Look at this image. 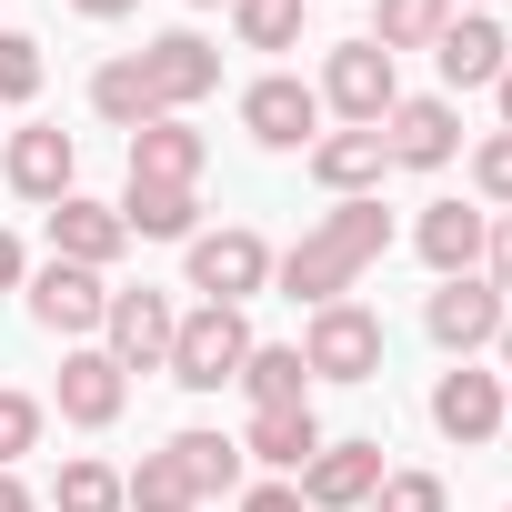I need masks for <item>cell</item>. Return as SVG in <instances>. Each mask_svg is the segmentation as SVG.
I'll use <instances>...</instances> for the list:
<instances>
[{"mask_svg":"<svg viewBox=\"0 0 512 512\" xmlns=\"http://www.w3.org/2000/svg\"><path fill=\"white\" fill-rule=\"evenodd\" d=\"M382 251H392V211H382V191H362V201H332V211L282 251L272 282L322 312V302H352V292H362V272L382 262Z\"/></svg>","mask_w":512,"mask_h":512,"instance_id":"obj_1","label":"cell"},{"mask_svg":"<svg viewBox=\"0 0 512 512\" xmlns=\"http://www.w3.org/2000/svg\"><path fill=\"white\" fill-rule=\"evenodd\" d=\"M241 362H251V322H241L231 302H191L161 372H171L181 392H221V382H241Z\"/></svg>","mask_w":512,"mask_h":512,"instance_id":"obj_2","label":"cell"},{"mask_svg":"<svg viewBox=\"0 0 512 512\" xmlns=\"http://www.w3.org/2000/svg\"><path fill=\"white\" fill-rule=\"evenodd\" d=\"M382 312L372 302H322L312 322H302V372L312 382H372L382 372Z\"/></svg>","mask_w":512,"mask_h":512,"instance_id":"obj_3","label":"cell"},{"mask_svg":"<svg viewBox=\"0 0 512 512\" xmlns=\"http://www.w3.org/2000/svg\"><path fill=\"white\" fill-rule=\"evenodd\" d=\"M262 282H272V241H262V231H241V221H231V231H191V282H181V292L241 312Z\"/></svg>","mask_w":512,"mask_h":512,"instance_id":"obj_4","label":"cell"},{"mask_svg":"<svg viewBox=\"0 0 512 512\" xmlns=\"http://www.w3.org/2000/svg\"><path fill=\"white\" fill-rule=\"evenodd\" d=\"M322 111H342V131H382V111L402 101V81H392V51H372V41H342L332 61H322Z\"/></svg>","mask_w":512,"mask_h":512,"instance_id":"obj_5","label":"cell"},{"mask_svg":"<svg viewBox=\"0 0 512 512\" xmlns=\"http://www.w3.org/2000/svg\"><path fill=\"white\" fill-rule=\"evenodd\" d=\"M502 322H512V302H502V292H492L482 272H452V282H442V292L422 302V332H432V342H442L452 362L492 352V342H502Z\"/></svg>","mask_w":512,"mask_h":512,"instance_id":"obj_6","label":"cell"},{"mask_svg":"<svg viewBox=\"0 0 512 512\" xmlns=\"http://www.w3.org/2000/svg\"><path fill=\"white\" fill-rule=\"evenodd\" d=\"M171 332H181V302L171 292H111V312H101V352L121 362V372H161L171 362Z\"/></svg>","mask_w":512,"mask_h":512,"instance_id":"obj_7","label":"cell"},{"mask_svg":"<svg viewBox=\"0 0 512 512\" xmlns=\"http://www.w3.org/2000/svg\"><path fill=\"white\" fill-rule=\"evenodd\" d=\"M141 81H151L161 121H181L191 101H211V91H221V51H211L201 31H161V41H141Z\"/></svg>","mask_w":512,"mask_h":512,"instance_id":"obj_8","label":"cell"},{"mask_svg":"<svg viewBox=\"0 0 512 512\" xmlns=\"http://www.w3.org/2000/svg\"><path fill=\"white\" fill-rule=\"evenodd\" d=\"M241 131L262 141V151H312V141H322V91L292 81V71L251 81V91H241Z\"/></svg>","mask_w":512,"mask_h":512,"instance_id":"obj_9","label":"cell"},{"mask_svg":"<svg viewBox=\"0 0 512 512\" xmlns=\"http://www.w3.org/2000/svg\"><path fill=\"white\" fill-rule=\"evenodd\" d=\"M382 151H392V171H442V161L462 151V111H452V91L392 101V111H382Z\"/></svg>","mask_w":512,"mask_h":512,"instance_id":"obj_10","label":"cell"},{"mask_svg":"<svg viewBox=\"0 0 512 512\" xmlns=\"http://www.w3.org/2000/svg\"><path fill=\"white\" fill-rule=\"evenodd\" d=\"M101 312H111V282H101V272H81V262H41V272H31V322H41L51 342H91Z\"/></svg>","mask_w":512,"mask_h":512,"instance_id":"obj_11","label":"cell"},{"mask_svg":"<svg viewBox=\"0 0 512 512\" xmlns=\"http://www.w3.org/2000/svg\"><path fill=\"white\" fill-rule=\"evenodd\" d=\"M382 472H392L382 442H322L292 482H302V512H362V502L382 492Z\"/></svg>","mask_w":512,"mask_h":512,"instance_id":"obj_12","label":"cell"},{"mask_svg":"<svg viewBox=\"0 0 512 512\" xmlns=\"http://www.w3.org/2000/svg\"><path fill=\"white\" fill-rule=\"evenodd\" d=\"M121 402H131V372H121L101 342H71V352H61V422L111 432V422H121Z\"/></svg>","mask_w":512,"mask_h":512,"instance_id":"obj_13","label":"cell"},{"mask_svg":"<svg viewBox=\"0 0 512 512\" xmlns=\"http://www.w3.org/2000/svg\"><path fill=\"white\" fill-rule=\"evenodd\" d=\"M432 432L442 442H492L502 432V372H482V362H452L442 382H432Z\"/></svg>","mask_w":512,"mask_h":512,"instance_id":"obj_14","label":"cell"},{"mask_svg":"<svg viewBox=\"0 0 512 512\" xmlns=\"http://www.w3.org/2000/svg\"><path fill=\"white\" fill-rule=\"evenodd\" d=\"M121 251H131V231H121V211H111V201H91V191H61V201H51V262L111 272Z\"/></svg>","mask_w":512,"mask_h":512,"instance_id":"obj_15","label":"cell"},{"mask_svg":"<svg viewBox=\"0 0 512 512\" xmlns=\"http://www.w3.org/2000/svg\"><path fill=\"white\" fill-rule=\"evenodd\" d=\"M0 171H11V191L21 201H61V191H81V141L71 131H51V121H31V131H11V161H0Z\"/></svg>","mask_w":512,"mask_h":512,"instance_id":"obj_16","label":"cell"},{"mask_svg":"<svg viewBox=\"0 0 512 512\" xmlns=\"http://www.w3.org/2000/svg\"><path fill=\"white\" fill-rule=\"evenodd\" d=\"M482 241H492V211H472V201H422V221H412V251L452 282V272H482Z\"/></svg>","mask_w":512,"mask_h":512,"instance_id":"obj_17","label":"cell"},{"mask_svg":"<svg viewBox=\"0 0 512 512\" xmlns=\"http://www.w3.org/2000/svg\"><path fill=\"white\" fill-rule=\"evenodd\" d=\"M432 61H442V81H452V91H492V81H502V61H512V41H502V21H492V11H452V31L432 41Z\"/></svg>","mask_w":512,"mask_h":512,"instance_id":"obj_18","label":"cell"},{"mask_svg":"<svg viewBox=\"0 0 512 512\" xmlns=\"http://www.w3.org/2000/svg\"><path fill=\"white\" fill-rule=\"evenodd\" d=\"M322 452V412L312 402H282V412H251V432H241V462H262L272 482H292L302 462Z\"/></svg>","mask_w":512,"mask_h":512,"instance_id":"obj_19","label":"cell"},{"mask_svg":"<svg viewBox=\"0 0 512 512\" xmlns=\"http://www.w3.org/2000/svg\"><path fill=\"white\" fill-rule=\"evenodd\" d=\"M302 161H312V181H322L332 201H362V191H382V171H392L382 131H322Z\"/></svg>","mask_w":512,"mask_h":512,"instance_id":"obj_20","label":"cell"},{"mask_svg":"<svg viewBox=\"0 0 512 512\" xmlns=\"http://www.w3.org/2000/svg\"><path fill=\"white\" fill-rule=\"evenodd\" d=\"M111 211H121L131 241H191L201 231V191H181V181H131Z\"/></svg>","mask_w":512,"mask_h":512,"instance_id":"obj_21","label":"cell"},{"mask_svg":"<svg viewBox=\"0 0 512 512\" xmlns=\"http://www.w3.org/2000/svg\"><path fill=\"white\" fill-rule=\"evenodd\" d=\"M161 452L181 462L191 502H221V492H241V482H251V462H241V442H231V432H201V422H191V432H171Z\"/></svg>","mask_w":512,"mask_h":512,"instance_id":"obj_22","label":"cell"},{"mask_svg":"<svg viewBox=\"0 0 512 512\" xmlns=\"http://www.w3.org/2000/svg\"><path fill=\"white\" fill-rule=\"evenodd\" d=\"M201 131L191 121H141L131 131V181H181V191H201Z\"/></svg>","mask_w":512,"mask_h":512,"instance_id":"obj_23","label":"cell"},{"mask_svg":"<svg viewBox=\"0 0 512 512\" xmlns=\"http://www.w3.org/2000/svg\"><path fill=\"white\" fill-rule=\"evenodd\" d=\"M241 392H251V412H282V402H312L302 342H251V362H241Z\"/></svg>","mask_w":512,"mask_h":512,"instance_id":"obj_24","label":"cell"},{"mask_svg":"<svg viewBox=\"0 0 512 512\" xmlns=\"http://www.w3.org/2000/svg\"><path fill=\"white\" fill-rule=\"evenodd\" d=\"M91 111H101L111 131L161 121V101H151V81H141V51H121V61H101V71H91Z\"/></svg>","mask_w":512,"mask_h":512,"instance_id":"obj_25","label":"cell"},{"mask_svg":"<svg viewBox=\"0 0 512 512\" xmlns=\"http://www.w3.org/2000/svg\"><path fill=\"white\" fill-rule=\"evenodd\" d=\"M442 31H452V0H382V21H372V31H362V41H372V51H392V61H402V51H432V41H442Z\"/></svg>","mask_w":512,"mask_h":512,"instance_id":"obj_26","label":"cell"},{"mask_svg":"<svg viewBox=\"0 0 512 512\" xmlns=\"http://www.w3.org/2000/svg\"><path fill=\"white\" fill-rule=\"evenodd\" d=\"M121 512H201V502H191V482H181L171 452H141V462L121 472Z\"/></svg>","mask_w":512,"mask_h":512,"instance_id":"obj_27","label":"cell"},{"mask_svg":"<svg viewBox=\"0 0 512 512\" xmlns=\"http://www.w3.org/2000/svg\"><path fill=\"white\" fill-rule=\"evenodd\" d=\"M302 11L312 0H231V31L241 51H302Z\"/></svg>","mask_w":512,"mask_h":512,"instance_id":"obj_28","label":"cell"},{"mask_svg":"<svg viewBox=\"0 0 512 512\" xmlns=\"http://www.w3.org/2000/svg\"><path fill=\"white\" fill-rule=\"evenodd\" d=\"M51 512H121V472H111V462H61Z\"/></svg>","mask_w":512,"mask_h":512,"instance_id":"obj_29","label":"cell"},{"mask_svg":"<svg viewBox=\"0 0 512 512\" xmlns=\"http://www.w3.org/2000/svg\"><path fill=\"white\" fill-rule=\"evenodd\" d=\"M362 512H452V492H442V472H382V492Z\"/></svg>","mask_w":512,"mask_h":512,"instance_id":"obj_30","label":"cell"},{"mask_svg":"<svg viewBox=\"0 0 512 512\" xmlns=\"http://www.w3.org/2000/svg\"><path fill=\"white\" fill-rule=\"evenodd\" d=\"M31 442H41V402L31 392H0V472H21Z\"/></svg>","mask_w":512,"mask_h":512,"instance_id":"obj_31","label":"cell"},{"mask_svg":"<svg viewBox=\"0 0 512 512\" xmlns=\"http://www.w3.org/2000/svg\"><path fill=\"white\" fill-rule=\"evenodd\" d=\"M31 91H41V41L0 31V101H31Z\"/></svg>","mask_w":512,"mask_h":512,"instance_id":"obj_32","label":"cell"},{"mask_svg":"<svg viewBox=\"0 0 512 512\" xmlns=\"http://www.w3.org/2000/svg\"><path fill=\"white\" fill-rule=\"evenodd\" d=\"M472 191H482L492 211H512V131H492V141L472 151Z\"/></svg>","mask_w":512,"mask_h":512,"instance_id":"obj_33","label":"cell"},{"mask_svg":"<svg viewBox=\"0 0 512 512\" xmlns=\"http://www.w3.org/2000/svg\"><path fill=\"white\" fill-rule=\"evenodd\" d=\"M482 282L512 302V211H492V241H482Z\"/></svg>","mask_w":512,"mask_h":512,"instance_id":"obj_34","label":"cell"},{"mask_svg":"<svg viewBox=\"0 0 512 512\" xmlns=\"http://www.w3.org/2000/svg\"><path fill=\"white\" fill-rule=\"evenodd\" d=\"M241 512H302V482H241Z\"/></svg>","mask_w":512,"mask_h":512,"instance_id":"obj_35","label":"cell"},{"mask_svg":"<svg viewBox=\"0 0 512 512\" xmlns=\"http://www.w3.org/2000/svg\"><path fill=\"white\" fill-rule=\"evenodd\" d=\"M21 282H31V262H21V241L0 231V292H21Z\"/></svg>","mask_w":512,"mask_h":512,"instance_id":"obj_36","label":"cell"},{"mask_svg":"<svg viewBox=\"0 0 512 512\" xmlns=\"http://www.w3.org/2000/svg\"><path fill=\"white\" fill-rule=\"evenodd\" d=\"M0 512H41V502H31V482H21V472H0Z\"/></svg>","mask_w":512,"mask_h":512,"instance_id":"obj_37","label":"cell"},{"mask_svg":"<svg viewBox=\"0 0 512 512\" xmlns=\"http://www.w3.org/2000/svg\"><path fill=\"white\" fill-rule=\"evenodd\" d=\"M81 21H121V11H141V0H71Z\"/></svg>","mask_w":512,"mask_h":512,"instance_id":"obj_38","label":"cell"},{"mask_svg":"<svg viewBox=\"0 0 512 512\" xmlns=\"http://www.w3.org/2000/svg\"><path fill=\"white\" fill-rule=\"evenodd\" d=\"M492 101H502V131H512V61H502V81H492Z\"/></svg>","mask_w":512,"mask_h":512,"instance_id":"obj_39","label":"cell"},{"mask_svg":"<svg viewBox=\"0 0 512 512\" xmlns=\"http://www.w3.org/2000/svg\"><path fill=\"white\" fill-rule=\"evenodd\" d=\"M492 352H502V372H512V322H502V342H492Z\"/></svg>","mask_w":512,"mask_h":512,"instance_id":"obj_40","label":"cell"},{"mask_svg":"<svg viewBox=\"0 0 512 512\" xmlns=\"http://www.w3.org/2000/svg\"><path fill=\"white\" fill-rule=\"evenodd\" d=\"M191 11H221V0H191Z\"/></svg>","mask_w":512,"mask_h":512,"instance_id":"obj_41","label":"cell"},{"mask_svg":"<svg viewBox=\"0 0 512 512\" xmlns=\"http://www.w3.org/2000/svg\"><path fill=\"white\" fill-rule=\"evenodd\" d=\"M502 422H512V392H502Z\"/></svg>","mask_w":512,"mask_h":512,"instance_id":"obj_42","label":"cell"},{"mask_svg":"<svg viewBox=\"0 0 512 512\" xmlns=\"http://www.w3.org/2000/svg\"><path fill=\"white\" fill-rule=\"evenodd\" d=\"M472 11H492V0H472Z\"/></svg>","mask_w":512,"mask_h":512,"instance_id":"obj_43","label":"cell"},{"mask_svg":"<svg viewBox=\"0 0 512 512\" xmlns=\"http://www.w3.org/2000/svg\"><path fill=\"white\" fill-rule=\"evenodd\" d=\"M502 512H512V502H502Z\"/></svg>","mask_w":512,"mask_h":512,"instance_id":"obj_44","label":"cell"}]
</instances>
